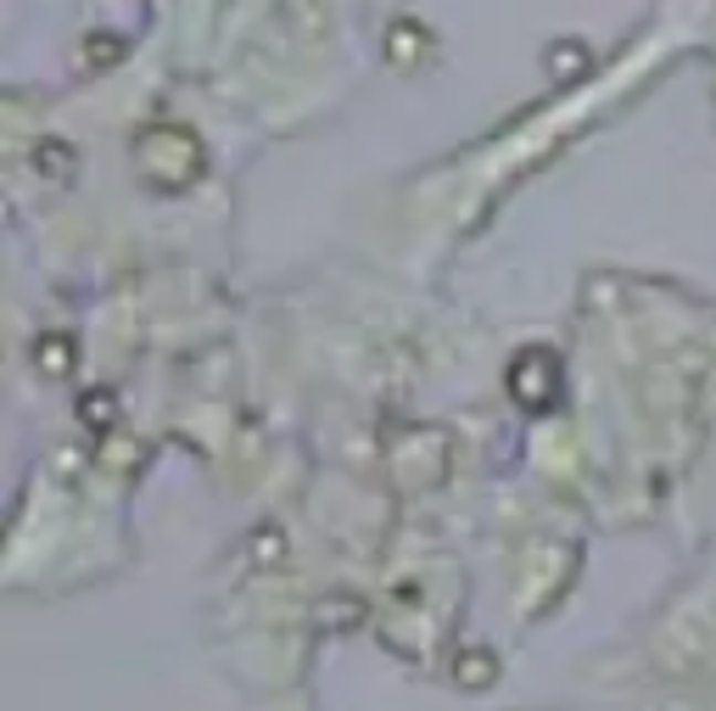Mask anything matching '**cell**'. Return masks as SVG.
<instances>
[{
	"label": "cell",
	"instance_id": "1",
	"mask_svg": "<svg viewBox=\"0 0 716 711\" xmlns=\"http://www.w3.org/2000/svg\"><path fill=\"white\" fill-rule=\"evenodd\" d=\"M34 359H40V370H45V365H51V370H67V359H73V347H67V336H51V353L40 347Z\"/></svg>",
	"mask_w": 716,
	"mask_h": 711
}]
</instances>
